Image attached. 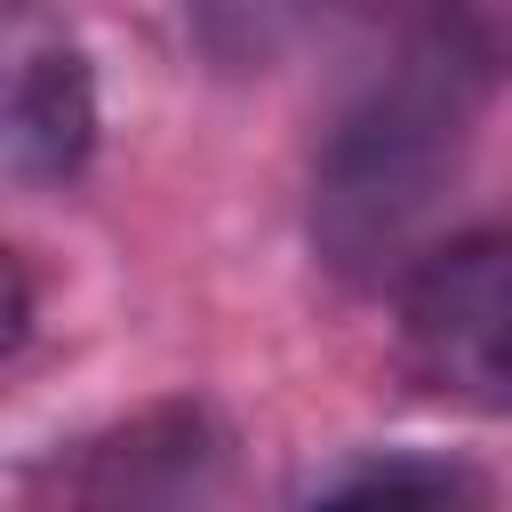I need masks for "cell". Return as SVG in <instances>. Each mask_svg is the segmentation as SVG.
<instances>
[{"instance_id":"6","label":"cell","mask_w":512,"mask_h":512,"mask_svg":"<svg viewBox=\"0 0 512 512\" xmlns=\"http://www.w3.org/2000/svg\"><path fill=\"white\" fill-rule=\"evenodd\" d=\"M32 336V280H24V256H8V352H24Z\"/></svg>"},{"instance_id":"5","label":"cell","mask_w":512,"mask_h":512,"mask_svg":"<svg viewBox=\"0 0 512 512\" xmlns=\"http://www.w3.org/2000/svg\"><path fill=\"white\" fill-rule=\"evenodd\" d=\"M296 512H488V488L464 456L440 448H376L320 480Z\"/></svg>"},{"instance_id":"1","label":"cell","mask_w":512,"mask_h":512,"mask_svg":"<svg viewBox=\"0 0 512 512\" xmlns=\"http://www.w3.org/2000/svg\"><path fill=\"white\" fill-rule=\"evenodd\" d=\"M512 80V8H424L312 144V256L344 288L408 280L472 160L488 96Z\"/></svg>"},{"instance_id":"3","label":"cell","mask_w":512,"mask_h":512,"mask_svg":"<svg viewBox=\"0 0 512 512\" xmlns=\"http://www.w3.org/2000/svg\"><path fill=\"white\" fill-rule=\"evenodd\" d=\"M240 440L208 400H152L72 456V512H232Z\"/></svg>"},{"instance_id":"4","label":"cell","mask_w":512,"mask_h":512,"mask_svg":"<svg viewBox=\"0 0 512 512\" xmlns=\"http://www.w3.org/2000/svg\"><path fill=\"white\" fill-rule=\"evenodd\" d=\"M96 152V64L64 32H32L8 64L0 160L16 184H64Z\"/></svg>"},{"instance_id":"2","label":"cell","mask_w":512,"mask_h":512,"mask_svg":"<svg viewBox=\"0 0 512 512\" xmlns=\"http://www.w3.org/2000/svg\"><path fill=\"white\" fill-rule=\"evenodd\" d=\"M408 376L472 416H512V232H456L400 280Z\"/></svg>"}]
</instances>
